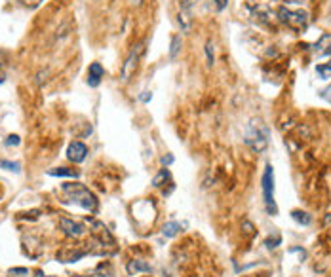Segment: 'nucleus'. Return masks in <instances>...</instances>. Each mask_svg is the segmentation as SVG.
Segmentation results:
<instances>
[{
	"label": "nucleus",
	"instance_id": "obj_30",
	"mask_svg": "<svg viewBox=\"0 0 331 277\" xmlns=\"http://www.w3.org/2000/svg\"><path fill=\"white\" fill-rule=\"evenodd\" d=\"M244 228H246V232H247V233H251V232H254V226L249 224V222H244Z\"/></svg>",
	"mask_w": 331,
	"mask_h": 277
},
{
	"label": "nucleus",
	"instance_id": "obj_8",
	"mask_svg": "<svg viewBox=\"0 0 331 277\" xmlns=\"http://www.w3.org/2000/svg\"><path fill=\"white\" fill-rule=\"evenodd\" d=\"M251 13H254L255 21H259V23H263V25H272V23H276V12H272L268 6H265V4H257V6L251 8Z\"/></svg>",
	"mask_w": 331,
	"mask_h": 277
},
{
	"label": "nucleus",
	"instance_id": "obj_15",
	"mask_svg": "<svg viewBox=\"0 0 331 277\" xmlns=\"http://www.w3.org/2000/svg\"><path fill=\"white\" fill-rule=\"evenodd\" d=\"M171 181V173H169L168 169H160V173L156 175L154 179H152V186L154 188H162L166 182Z\"/></svg>",
	"mask_w": 331,
	"mask_h": 277
},
{
	"label": "nucleus",
	"instance_id": "obj_27",
	"mask_svg": "<svg viewBox=\"0 0 331 277\" xmlns=\"http://www.w3.org/2000/svg\"><path fill=\"white\" fill-rule=\"evenodd\" d=\"M213 2H215V8H217V12H223V10L228 6V2H230V0H213Z\"/></svg>",
	"mask_w": 331,
	"mask_h": 277
},
{
	"label": "nucleus",
	"instance_id": "obj_16",
	"mask_svg": "<svg viewBox=\"0 0 331 277\" xmlns=\"http://www.w3.org/2000/svg\"><path fill=\"white\" fill-rule=\"evenodd\" d=\"M179 230H181V224L176 222V220H171V222H166V224H164L162 236H166V238H176L177 233H179Z\"/></svg>",
	"mask_w": 331,
	"mask_h": 277
},
{
	"label": "nucleus",
	"instance_id": "obj_2",
	"mask_svg": "<svg viewBox=\"0 0 331 277\" xmlns=\"http://www.w3.org/2000/svg\"><path fill=\"white\" fill-rule=\"evenodd\" d=\"M276 19L280 23L287 25L291 31H305L308 25V13L303 10H289L287 6H282L276 10Z\"/></svg>",
	"mask_w": 331,
	"mask_h": 277
},
{
	"label": "nucleus",
	"instance_id": "obj_19",
	"mask_svg": "<svg viewBox=\"0 0 331 277\" xmlns=\"http://www.w3.org/2000/svg\"><path fill=\"white\" fill-rule=\"evenodd\" d=\"M181 46H183L181 36H173V38H171V48H169V57L176 59L177 55H179V52H181Z\"/></svg>",
	"mask_w": 331,
	"mask_h": 277
},
{
	"label": "nucleus",
	"instance_id": "obj_26",
	"mask_svg": "<svg viewBox=\"0 0 331 277\" xmlns=\"http://www.w3.org/2000/svg\"><path fill=\"white\" fill-rule=\"evenodd\" d=\"M320 97H322V99H325L327 103H331V84L327 86V88H324V90L320 91Z\"/></svg>",
	"mask_w": 331,
	"mask_h": 277
},
{
	"label": "nucleus",
	"instance_id": "obj_23",
	"mask_svg": "<svg viewBox=\"0 0 331 277\" xmlns=\"http://www.w3.org/2000/svg\"><path fill=\"white\" fill-rule=\"evenodd\" d=\"M206 61H208V67H213L215 55H213V44H211V42L206 44Z\"/></svg>",
	"mask_w": 331,
	"mask_h": 277
},
{
	"label": "nucleus",
	"instance_id": "obj_9",
	"mask_svg": "<svg viewBox=\"0 0 331 277\" xmlns=\"http://www.w3.org/2000/svg\"><path fill=\"white\" fill-rule=\"evenodd\" d=\"M86 156H88V146H86L84 142L80 141H74L69 144V148H67V158L74 163H82L86 160Z\"/></svg>",
	"mask_w": 331,
	"mask_h": 277
},
{
	"label": "nucleus",
	"instance_id": "obj_14",
	"mask_svg": "<svg viewBox=\"0 0 331 277\" xmlns=\"http://www.w3.org/2000/svg\"><path fill=\"white\" fill-rule=\"evenodd\" d=\"M46 173L50 175V177H78V171L74 169H69V167H53V169H48Z\"/></svg>",
	"mask_w": 331,
	"mask_h": 277
},
{
	"label": "nucleus",
	"instance_id": "obj_33",
	"mask_svg": "<svg viewBox=\"0 0 331 277\" xmlns=\"http://www.w3.org/2000/svg\"><path fill=\"white\" fill-rule=\"evenodd\" d=\"M291 4H299L301 6V4H305V0H291Z\"/></svg>",
	"mask_w": 331,
	"mask_h": 277
},
{
	"label": "nucleus",
	"instance_id": "obj_22",
	"mask_svg": "<svg viewBox=\"0 0 331 277\" xmlns=\"http://www.w3.org/2000/svg\"><path fill=\"white\" fill-rule=\"evenodd\" d=\"M280 243H282V236H280V233H276L274 238H266V241H265L266 249H276Z\"/></svg>",
	"mask_w": 331,
	"mask_h": 277
},
{
	"label": "nucleus",
	"instance_id": "obj_31",
	"mask_svg": "<svg viewBox=\"0 0 331 277\" xmlns=\"http://www.w3.org/2000/svg\"><path fill=\"white\" fill-rule=\"evenodd\" d=\"M34 277H53V275H46V273H42V271H36Z\"/></svg>",
	"mask_w": 331,
	"mask_h": 277
},
{
	"label": "nucleus",
	"instance_id": "obj_12",
	"mask_svg": "<svg viewBox=\"0 0 331 277\" xmlns=\"http://www.w3.org/2000/svg\"><path fill=\"white\" fill-rule=\"evenodd\" d=\"M126 270H128V273H130V275H135V273H141V271H150L152 268H150L149 262L135 258V260H130V262H128Z\"/></svg>",
	"mask_w": 331,
	"mask_h": 277
},
{
	"label": "nucleus",
	"instance_id": "obj_13",
	"mask_svg": "<svg viewBox=\"0 0 331 277\" xmlns=\"http://www.w3.org/2000/svg\"><path fill=\"white\" fill-rule=\"evenodd\" d=\"M291 219L301 226H310L312 224V217L306 213V211H299V209H295V211H291Z\"/></svg>",
	"mask_w": 331,
	"mask_h": 277
},
{
	"label": "nucleus",
	"instance_id": "obj_5",
	"mask_svg": "<svg viewBox=\"0 0 331 277\" xmlns=\"http://www.w3.org/2000/svg\"><path fill=\"white\" fill-rule=\"evenodd\" d=\"M141 53H143V44L133 46V50H131L130 55L126 57L122 69H120V78H122V82H128V80L135 74V69H137V65H139V59H141Z\"/></svg>",
	"mask_w": 331,
	"mask_h": 277
},
{
	"label": "nucleus",
	"instance_id": "obj_20",
	"mask_svg": "<svg viewBox=\"0 0 331 277\" xmlns=\"http://www.w3.org/2000/svg\"><path fill=\"white\" fill-rule=\"evenodd\" d=\"M0 167L8 169V171H13V173H20L21 165L17 161H8V160H0Z\"/></svg>",
	"mask_w": 331,
	"mask_h": 277
},
{
	"label": "nucleus",
	"instance_id": "obj_7",
	"mask_svg": "<svg viewBox=\"0 0 331 277\" xmlns=\"http://www.w3.org/2000/svg\"><path fill=\"white\" fill-rule=\"evenodd\" d=\"M59 226H61V230H63V233H65L67 238L78 239L86 233L84 226L80 224V222H74V220L67 219V217H61V219H59Z\"/></svg>",
	"mask_w": 331,
	"mask_h": 277
},
{
	"label": "nucleus",
	"instance_id": "obj_34",
	"mask_svg": "<svg viewBox=\"0 0 331 277\" xmlns=\"http://www.w3.org/2000/svg\"><path fill=\"white\" fill-rule=\"evenodd\" d=\"M72 277H95V275H93V273H91V275H72Z\"/></svg>",
	"mask_w": 331,
	"mask_h": 277
},
{
	"label": "nucleus",
	"instance_id": "obj_6",
	"mask_svg": "<svg viewBox=\"0 0 331 277\" xmlns=\"http://www.w3.org/2000/svg\"><path fill=\"white\" fill-rule=\"evenodd\" d=\"M90 254V247L86 245H76V247H67L61 252H57V260L59 262H76L82 257Z\"/></svg>",
	"mask_w": 331,
	"mask_h": 277
},
{
	"label": "nucleus",
	"instance_id": "obj_28",
	"mask_svg": "<svg viewBox=\"0 0 331 277\" xmlns=\"http://www.w3.org/2000/svg\"><path fill=\"white\" fill-rule=\"evenodd\" d=\"M162 165H171V163H173V156H162Z\"/></svg>",
	"mask_w": 331,
	"mask_h": 277
},
{
	"label": "nucleus",
	"instance_id": "obj_3",
	"mask_svg": "<svg viewBox=\"0 0 331 277\" xmlns=\"http://www.w3.org/2000/svg\"><path fill=\"white\" fill-rule=\"evenodd\" d=\"M249 148L254 150V152H263L266 148V144H268V129L263 125V122L259 120H251V125L247 129L246 133V139H244Z\"/></svg>",
	"mask_w": 331,
	"mask_h": 277
},
{
	"label": "nucleus",
	"instance_id": "obj_4",
	"mask_svg": "<svg viewBox=\"0 0 331 277\" xmlns=\"http://www.w3.org/2000/svg\"><path fill=\"white\" fill-rule=\"evenodd\" d=\"M263 196H265V205L268 215H278V207L274 203V169L268 163L263 173Z\"/></svg>",
	"mask_w": 331,
	"mask_h": 277
},
{
	"label": "nucleus",
	"instance_id": "obj_25",
	"mask_svg": "<svg viewBox=\"0 0 331 277\" xmlns=\"http://www.w3.org/2000/svg\"><path fill=\"white\" fill-rule=\"evenodd\" d=\"M8 273H10V275H15V277H21V275H27L29 270H27V268H12Z\"/></svg>",
	"mask_w": 331,
	"mask_h": 277
},
{
	"label": "nucleus",
	"instance_id": "obj_29",
	"mask_svg": "<svg viewBox=\"0 0 331 277\" xmlns=\"http://www.w3.org/2000/svg\"><path fill=\"white\" fill-rule=\"evenodd\" d=\"M150 99H152V93H150V91H143V95H141V101H143V103H149Z\"/></svg>",
	"mask_w": 331,
	"mask_h": 277
},
{
	"label": "nucleus",
	"instance_id": "obj_18",
	"mask_svg": "<svg viewBox=\"0 0 331 277\" xmlns=\"http://www.w3.org/2000/svg\"><path fill=\"white\" fill-rule=\"evenodd\" d=\"M316 74L320 80H331V61L329 63H322L316 67Z\"/></svg>",
	"mask_w": 331,
	"mask_h": 277
},
{
	"label": "nucleus",
	"instance_id": "obj_21",
	"mask_svg": "<svg viewBox=\"0 0 331 277\" xmlns=\"http://www.w3.org/2000/svg\"><path fill=\"white\" fill-rule=\"evenodd\" d=\"M198 0H179V8L181 12H187V13H192V8L196 6Z\"/></svg>",
	"mask_w": 331,
	"mask_h": 277
},
{
	"label": "nucleus",
	"instance_id": "obj_17",
	"mask_svg": "<svg viewBox=\"0 0 331 277\" xmlns=\"http://www.w3.org/2000/svg\"><path fill=\"white\" fill-rule=\"evenodd\" d=\"M190 15H192V13L179 12V17H177V21H179V27H181L185 32H188V31H190V27H192V17H190Z\"/></svg>",
	"mask_w": 331,
	"mask_h": 277
},
{
	"label": "nucleus",
	"instance_id": "obj_11",
	"mask_svg": "<svg viewBox=\"0 0 331 277\" xmlns=\"http://www.w3.org/2000/svg\"><path fill=\"white\" fill-rule=\"evenodd\" d=\"M312 50L318 55H331V34H324L316 44L312 46Z\"/></svg>",
	"mask_w": 331,
	"mask_h": 277
},
{
	"label": "nucleus",
	"instance_id": "obj_32",
	"mask_svg": "<svg viewBox=\"0 0 331 277\" xmlns=\"http://www.w3.org/2000/svg\"><path fill=\"white\" fill-rule=\"evenodd\" d=\"M4 72H2V65H0V84H2V82H4Z\"/></svg>",
	"mask_w": 331,
	"mask_h": 277
},
{
	"label": "nucleus",
	"instance_id": "obj_24",
	"mask_svg": "<svg viewBox=\"0 0 331 277\" xmlns=\"http://www.w3.org/2000/svg\"><path fill=\"white\" fill-rule=\"evenodd\" d=\"M20 142H21L20 135H8V139L4 141V144H6V146H17Z\"/></svg>",
	"mask_w": 331,
	"mask_h": 277
},
{
	"label": "nucleus",
	"instance_id": "obj_10",
	"mask_svg": "<svg viewBox=\"0 0 331 277\" xmlns=\"http://www.w3.org/2000/svg\"><path fill=\"white\" fill-rule=\"evenodd\" d=\"M105 76V71L101 63H91L90 69H88V86L90 88H98L101 84V80Z\"/></svg>",
	"mask_w": 331,
	"mask_h": 277
},
{
	"label": "nucleus",
	"instance_id": "obj_1",
	"mask_svg": "<svg viewBox=\"0 0 331 277\" xmlns=\"http://www.w3.org/2000/svg\"><path fill=\"white\" fill-rule=\"evenodd\" d=\"M63 192L71 203H76L86 211L95 213L98 211V198L84 186V184H63Z\"/></svg>",
	"mask_w": 331,
	"mask_h": 277
}]
</instances>
